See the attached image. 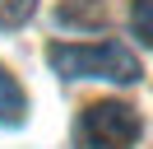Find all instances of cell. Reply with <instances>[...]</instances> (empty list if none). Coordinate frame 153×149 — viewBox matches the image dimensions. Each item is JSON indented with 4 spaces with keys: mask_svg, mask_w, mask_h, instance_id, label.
Segmentation results:
<instances>
[{
    "mask_svg": "<svg viewBox=\"0 0 153 149\" xmlns=\"http://www.w3.org/2000/svg\"><path fill=\"white\" fill-rule=\"evenodd\" d=\"M130 28L144 47H153V0H134L130 5Z\"/></svg>",
    "mask_w": 153,
    "mask_h": 149,
    "instance_id": "5b68a950",
    "label": "cell"
},
{
    "mask_svg": "<svg viewBox=\"0 0 153 149\" xmlns=\"http://www.w3.org/2000/svg\"><path fill=\"white\" fill-rule=\"evenodd\" d=\"M107 5L102 0H70V5H60V23H102Z\"/></svg>",
    "mask_w": 153,
    "mask_h": 149,
    "instance_id": "277c9868",
    "label": "cell"
},
{
    "mask_svg": "<svg viewBox=\"0 0 153 149\" xmlns=\"http://www.w3.org/2000/svg\"><path fill=\"white\" fill-rule=\"evenodd\" d=\"M79 149H130L139 140V112L125 102H93L74 126Z\"/></svg>",
    "mask_w": 153,
    "mask_h": 149,
    "instance_id": "7a4b0ae2",
    "label": "cell"
},
{
    "mask_svg": "<svg viewBox=\"0 0 153 149\" xmlns=\"http://www.w3.org/2000/svg\"><path fill=\"white\" fill-rule=\"evenodd\" d=\"M47 61L65 79H116V84L139 79V61L121 42H93V47L88 42H56V47H47Z\"/></svg>",
    "mask_w": 153,
    "mask_h": 149,
    "instance_id": "6da1fadb",
    "label": "cell"
},
{
    "mask_svg": "<svg viewBox=\"0 0 153 149\" xmlns=\"http://www.w3.org/2000/svg\"><path fill=\"white\" fill-rule=\"evenodd\" d=\"M28 14H33V0H0V28L28 23Z\"/></svg>",
    "mask_w": 153,
    "mask_h": 149,
    "instance_id": "8992f818",
    "label": "cell"
},
{
    "mask_svg": "<svg viewBox=\"0 0 153 149\" xmlns=\"http://www.w3.org/2000/svg\"><path fill=\"white\" fill-rule=\"evenodd\" d=\"M23 117H28V98H23L19 79L0 65V126H19Z\"/></svg>",
    "mask_w": 153,
    "mask_h": 149,
    "instance_id": "3957f363",
    "label": "cell"
}]
</instances>
